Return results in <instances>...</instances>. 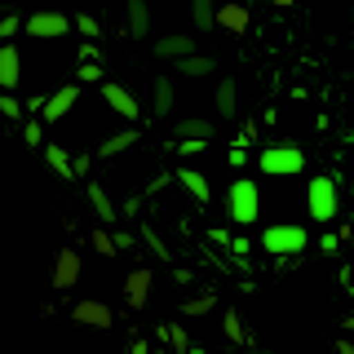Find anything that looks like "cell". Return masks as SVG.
Returning a JSON list of instances; mask_svg holds the SVG:
<instances>
[{
	"label": "cell",
	"mask_w": 354,
	"mask_h": 354,
	"mask_svg": "<svg viewBox=\"0 0 354 354\" xmlns=\"http://www.w3.org/2000/svg\"><path fill=\"white\" fill-rule=\"evenodd\" d=\"M160 337H164V341H169V346H173L177 354H186V350H195V346H191V337H186V332H182V328H177V324H164V328H160Z\"/></svg>",
	"instance_id": "obj_29"
},
{
	"label": "cell",
	"mask_w": 354,
	"mask_h": 354,
	"mask_svg": "<svg viewBox=\"0 0 354 354\" xmlns=\"http://www.w3.org/2000/svg\"><path fill=\"white\" fill-rule=\"evenodd\" d=\"M274 5H279V9H292V5H297V0H274Z\"/></svg>",
	"instance_id": "obj_42"
},
{
	"label": "cell",
	"mask_w": 354,
	"mask_h": 354,
	"mask_svg": "<svg viewBox=\"0 0 354 354\" xmlns=\"http://www.w3.org/2000/svg\"><path fill=\"white\" fill-rule=\"evenodd\" d=\"M213 133H217V124L204 120V115H186V120L173 124V138H208V142H213Z\"/></svg>",
	"instance_id": "obj_19"
},
{
	"label": "cell",
	"mask_w": 354,
	"mask_h": 354,
	"mask_svg": "<svg viewBox=\"0 0 354 354\" xmlns=\"http://www.w3.org/2000/svg\"><path fill=\"white\" fill-rule=\"evenodd\" d=\"M226 217L235 221V226H257L261 217V191L252 177H235V182L226 186Z\"/></svg>",
	"instance_id": "obj_2"
},
{
	"label": "cell",
	"mask_w": 354,
	"mask_h": 354,
	"mask_svg": "<svg viewBox=\"0 0 354 354\" xmlns=\"http://www.w3.org/2000/svg\"><path fill=\"white\" fill-rule=\"evenodd\" d=\"M71 169H75V177H88V169H93V155H88V151H71Z\"/></svg>",
	"instance_id": "obj_33"
},
{
	"label": "cell",
	"mask_w": 354,
	"mask_h": 354,
	"mask_svg": "<svg viewBox=\"0 0 354 354\" xmlns=\"http://www.w3.org/2000/svg\"><path fill=\"white\" fill-rule=\"evenodd\" d=\"M138 235H142V239H147V248H151V252H155V257H160V261H169V248H164V239H160V235H155V230H151V226H142V230H138Z\"/></svg>",
	"instance_id": "obj_31"
},
{
	"label": "cell",
	"mask_w": 354,
	"mask_h": 354,
	"mask_svg": "<svg viewBox=\"0 0 354 354\" xmlns=\"http://www.w3.org/2000/svg\"><path fill=\"white\" fill-rule=\"evenodd\" d=\"M84 195H88V208H93V217L102 221V226H115V217H124V213H115V199H111V191L102 182H88Z\"/></svg>",
	"instance_id": "obj_12"
},
{
	"label": "cell",
	"mask_w": 354,
	"mask_h": 354,
	"mask_svg": "<svg viewBox=\"0 0 354 354\" xmlns=\"http://www.w3.org/2000/svg\"><path fill=\"white\" fill-rule=\"evenodd\" d=\"M350 226H354V213H350Z\"/></svg>",
	"instance_id": "obj_43"
},
{
	"label": "cell",
	"mask_w": 354,
	"mask_h": 354,
	"mask_svg": "<svg viewBox=\"0 0 354 354\" xmlns=\"http://www.w3.org/2000/svg\"><path fill=\"white\" fill-rule=\"evenodd\" d=\"M213 310H217V297L199 292V297H186L182 301V319H199V315H213Z\"/></svg>",
	"instance_id": "obj_25"
},
{
	"label": "cell",
	"mask_w": 354,
	"mask_h": 354,
	"mask_svg": "<svg viewBox=\"0 0 354 354\" xmlns=\"http://www.w3.org/2000/svg\"><path fill=\"white\" fill-rule=\"evenodd\" d=\"M151 270L147 266H138V270H129V279H124V306L129 310H147L151 306Z\"/></svg>",
	"instance_id": "obj_11"
},
{
	"label": "cell",
	"mask_w": 354,
	"mask_h": 354,
	"mask_svg": "<svg viewBox=\"0 0 354 354\" xmlns=\"http://www.w3.org/2000/svg\"><path fill=\"white\" fill-rule=\"evenodd\" d=\"M346 288H350V292H354V266H350V270H346Z\"/></svg>",
	"instance_id": "obj_41"
},
{
	"label": "cell",
	"mask_w": 354,
	"mask_h": 354,
	"mask_svg": "<svg viewBox=\"0 0 354 354\" xmlns=\"http://www.w3.org/2000/svg\"><path fill=\"white\" fill-rule=\"evenodd\" d=\"M177 177V186H182L186 195L195 199V204H208L213 199V186H208V173H199V169H182V173H173Z\"/></svg>",
	"instance_id": "obj_15"
},
{
	"label": "cell",
	"mask_w": 354,
	"mask_h": 354,
	"mask_svg": "<svg viewBox=\"0 0 354 354\" xmlns=\"http://www.w3.org/2000/svg\"><path fill=\"white\" fill-rule=\"evenodd\" d=\"M0 115H5L9 124H22V115H27V102H18L14 88H0Z\"/></svg>",
	"instance_id": "obj_27"
},
{
	"label": "cell",
	"mask_w": 354,
	"mask_h": 354,
	"mask_svg": "<svg viewBox=\"0 0 354 354\" xmlns=\"http://www.w3.org/2000/svg\"><path fill=\"white\" fill-rule=\"evenodd\" d=\"M44 164L53 169V177H62V182H75V169H71V151H66V147H44Z\"/></svg>",
	"instance_id": "obj_22"
},
{
	"label": "cell",
	"mask_w": 354,
	"mask_h": 354,
	"mask_svg": "<svg viewBox=\"0 0 354 354\" xmlns=\"http://www.w3.org/2000/svg\"><path fill=\"white\" fill-rule=\"evenodd\" d=\"M44 5H49V0H44Z\"/></svg>",
	"instance_id": "obj_44"
},
{
	"label": "cell",
	"mask_w": 354,
	"mask_h": 354,
	"mask_svg": "<svg viewBox=\"0 0 354 354\" xmlns=\"http://www.w3.org/2000/svg\"><path fill=\"white\" fill-rule=\"evenodd\" d=\"M173 102H177V88L169 75H155L151 80V115H173Z\"/></svg>",
	"instance_id": "obj_17"
},
{
	"label": "cell",
	"mask_w": 354,
	"mask_h": 354,
	"mask_svg": "<svg viewBox=\"0 0 354 354\" xmlns=\"http://www.w3.org/2000/svg\"><path fill=\"white\" fill-rule=\"evenodd\" d=\"M306 213L319 221V226H328V221L341 217V186L337 177H310L306 182Z\"/></svg>",
	"instance_id": "obj_1"
},
{
	"label": "cell",
	"mask_w": 354,
	"mask_h": 354,
	"mask_svg": "<svg viewBox=\"0 0 354 354\" xmlns=\"http://www.w3.org/2000/svg\"><path fill=\"white\" fill-rule=\"evenodd\" d=\"M88 243H93V252H97V257H115V252H120V248H115V235H111L106 226H97L93 235H88Z\"/></svg>",
	"instance_id": "obj_28"
},
{
	"label": "cell",
	"mask_w": 354,
	"mask_h": 354,
	"mask_svg": "<svg viewBox=\"0 0 354 354\" xmlns=\"http://www.w3.org/2000/svg\"><path fill=\"white\" fill-rule=\"evenodd\" d=\"M213 102H217V115L221 120H235L239 115V84L230 80V75L217 84V97H213Z\"/></svg>",
	"instance_id": "obj_18"
},
{
	"label": "cell",
	"mask_w": 354,
	"mask_h": 354,
	"mask_svg": "<svg viewBox=\"0 0 354 354\" xmlns=\"http://www.w3.org/2000/svg\"><path fill=\"white\" fill-rule=\"evenodd\" d=\"M133 142H138V129H124V133H115V138H106L102 147H97V160H115V155H124Z\"/></svg>",
	"instance_id": "obj_23"
},
{
	"label": "cell",
	"mask_w": 354,
	"mask_h": 354,
	"mask_svg": "<svg viewBox=\"0 0 354 354\" xmlns=\"http://www.w3.org/2000/svg\"><path fill=\"white\" fill-rule=\"evenodd\" d=\"M248 248H252L248 239H230V252H235V257H248Z\"/></svg>",
	"instance_id": "obj_38"
},
{
	"label": "cell",
	"mask_w": 354,
	"mask_h": 354,
	"mask_svg": "<svg viewBox=\"0 0 354 354\" xmlns=\"http://www.w3.org/2000/svg\"><path fill=\"white\" fill-rule=\"evenodd\" d=\"M257 169L266 177H297L306 173V151L297 142H270V147L257 151Z\"/></svg>",
	"instance_id": "obj_3"
},
{
	"label": "cell",
	"mask_w": 354,
	"mask_h": 354,
	"mask_svg": "<svg viewBox=\"0 0 354 354\" xmlns=\"http://www.w3.org/2000/svg\"><path fill=\"white\" fill-rule=\"evenodd\" d=\"M80 102V84H62V88H53L49 97H44V106H40V120L44 124H58V120L71 115V106Z\"/></svg>",
	"instance_id": "obj_8"
},
{
	"label": "cell",
	"mask_w": 354,
	"mask_h": 354,
	"mask_svg": "<svg viewBox=\"0 0 354 354\" xmlns=\"http://www.w3.org/2000/svg\"><path fill=\"white\" fill-rule=\"evenodd\" d=\"M337 354H354V341L350 337H337Z\"/></svg>",
	"instance_id": "obj_39"
},
{
	"label": "cell",
	"mask_w": 354,
	"mask_h": 354,
	"mask_svg": "<svg viewBox=\"0 0 354 354\" xmlns=\"http://www.w3.org/2000/svg\"><path fill=\"white\" fill-rule=\"evenodd\" d=\"M217 27L226 31V36H243V31L252 27V9L243 5V0H226V5H217Z\"/></svg>",
	"instance_id": "obj_9"
},
{
	"label": "cell",
	"mask_w": 354,
	"mask_h": 354,
	"mask_svg": "<svg viewBox=\"0 0 354 354\" xmlns=\"http://www.w3.org/2000/svg\"><path fill=\"white\" fill-rule=\"evenodd\" d=\"M191 22H195V31H213L217 27V0H191Z\"/></svg>",
	"instance_id": "obj_24"
},
{
	"label": "cell",
	"mask_w": 354,
	"mask_h": 354,
	"mask_svg": "<svg viewBox=\"0 0 354 354\" xmlns=\"http://www.w3.org/2000/svg\"><path fill=\"white\" fill-rule=\"evenodd\" d=\"M22 84V53L14 40H0V88H18Z\"/></svg>",
	"instance_id": "obj_13"
},
{
	"label": "cell",
	"mask_w": 354,
	"mask_h": 354,
	"mask_svg": "<svg viewBox=\"0 0 354 354\" xmlns=\"http://www.w3.org/2000/svg\"><path fill=\"white\" fill-rule=\"evenodd\" d=\"M71 22H75V31H80L84 40H97V36H102V22H97L93 14H75Z\"/></svg>",
	"instance_id": "obj_30"
},
{
	"label": "cell",
	"mask_w": 354,
	"mask_h": 354,
	"mask_svg": "<svg viewBox=\"0 0 354 354\" xmlns=\"http://www.w3.org/2000/svg\"><path fill=\"white\" fill-rule=\"evenodd\" d=\"M102 102L115 111L120 120H129V124H138V120H142V102H138V93H133L129 84H120V80H102Z\"/></svg>",
	"instance_id": "obj_6"
},
{
	"label": "cell",
	"mask_w": 354,
	"mask_h": 354,
	"mask_svg": "<svg viewBox=\"0 0 354 354\" xmlns=\"http://www.w3.org/2000/svg\"><path fill=\"white\" fill-rule=\"evenodd\" d=\"M71 27H75V22L66 18V14H58V9H36V14L22 18V31L36 36V40H62Z\"/></svg>",
	"instance_id": "obj_5"
},
{
	"label": "cell",
	"mask_w": 354,
	"mask_h": 354,
	"mask_svg": "<svg viewBox=\"0 0 354 354\" xmlns=\"http://www.w3.org/2000/svg\"><path fill=\"white\" fill-rule=\"evenodd\" d=\"M221 332H226L230 346H252V332L243 328V315H239V310H226V315H221Z\"/></svg>",
	"instance_id": "obj_21"
},
{
	"label": "cell",
	"mask_w": 354,
	"mask_h": 354,
	"mask_svg": "<svg viewBox=\"0 0 354 354\" xmlns=\"http://www.w3.org/2000/svg\"><path fill=\"white\" fill-rule=\"evenodd\" d=\"M319 252H324V257H337V252H341V235L324 230V235H319Z\"/></svg>",
	"instance_id": "obj_34"
},
{
	"label": "cell",
	"mask_w": 354,
	"mask_h": 354,
	"mask_svg": "<svg viewBox=\"0 0 354 354\" xmlns=\"http://www.w3.org/2000/svg\"><path fill=\"white\" fill-rule=\"evenodd\" d=\"M173 66H177L182 75H208V71H217V58H213V53H199V49H195V53H182Z\"/></svg>",
	"instance_id": "obj_20"
},
{
	"label": "cell",
	"mask_w": 354,
	"mask_h": 354,
	"mask_svg": "<svg viewBox=\"0 0 354 354\" xmlns=\"http://www.w3.org/2000/svg\"><path fill=\"white\" fill-rule=\"evenodd\" d=\"M341 328H346V332H354V315H346V319H341Z\"/></svg>",
	"instance_id": "obj_40"
},
{
	"label": "cell",
	"mask_w": 354,
	"mask_h": 354,
	"mask_svg": "<svg viewBox=\"0 0 354 354\" xmlns=\"http://www.w3.org/2000/svg\"><path fill=\"white\" fill-rule=\"evenodd\" d=\"M261 248L270 252V257H301V252L310 248V235H306V226H297V221H274V226H266L261 230Z\"/></svg>",
	"instance_id": "obj_4"
},
{
	"label": "cell",
	"mask_w": 354,
	"mask_h": 354,
	"mask_svg": "<svg viewBox=\"0 0 354 354\" xmlns=\"http://www.w3.org/2000/svg\"><path fill=\"white\" fill-rule=\"evenodd\" d=\"M22 147H31V151L44 147V120L40 115H22Z\"/></svg>",
	"instance_id": "obj_26"
},
{
	"label": "cell",
	"mask_w": 354,
	"mask_h": 354,
	"mask_svg": "<svg viewBox=\"0 0 354 354\" xmlns=\"http://www.w3.org/2000/svg\"><path fill=\"white\" fill-rule=\"evenodd\" d=\"M133 243H138V235H133V230H115V248H120V252H129Z\"/></svg>",
	"instance_id": "obj_37"
},
{
	"label": "cell",
	"mask_w": 354,
	"mask_h": 354,
	"mask_svg": "<svg viewBox=\"0 0 354 354\" xmlns=\"http://www.w3.org/2000/svg\"><path fill=\"white\" fill-rule=\"evenodd\" d=\"M124 27L133 40L151 36V0H124Z\"/></svg>",
	"instance_id": "obj_14"
},
{
	"label": "cell",
	"mask_w": 354,
	"mask_h": 354,
	"mask_svg": "<svg viewBox=\"0 0 354 354\" xmlns=\"http://www.w3.org/2000/svg\"><path fill=\"white\" fill-rule=\"evenodd\" d=\"M151 53L160 62H177L182 53H195V36H160V40L151 44Z\"/></svg>",
	"instance_id": "obj_16"
},
{
	"label": "cell",
	"mask_w": 354,
	"mask_h": 354,
	"mask_svg": "<svg viewBox=\"0 0 354 354\" xmlns=\"http://www.w3.org/2000/svg\"><path fill=\"white\" fill-rule=\"evenodd\" d=\"M58 292H66V288L80 283V252L75 248H58V257H53V279H49Z\"/></svg>",
	"instance_id": "obj_10"
},
{
	"label": "cell",
	"mask_w": 354,
	"mask_h": 354,
	"mask_svg": "<svg viewBox=\"0 0 354 354\" xmlns=\"http://www.w3.org/2000/svg\"><path fill=\"white\" fill-rule=\"evenodd\" d=\"M173 147H177V151H182V155H199V151H204V147H208V138H177V142H173Z\"/></svg>",
	"instance_id": "obj_35"
},
{
	"label": "cell",
	"mask_w": 354,
	"mask_h": 354,
	"mask_svg": "<svg viewBox=\"0 0 354 354\" xmlns=\"http://www.w3.org/2000/svg\"><path fill=\"white\" fill-rule=\"evenodd\" d=\"M226 164H230V169H243V164H248V147H239V142H235L230 155H226Z\"/></svg>",
	"instance_id": "obj_36"
},
{
	"label": "cell",
	"mask_w": 354,
	"mask_h": 354,
	"mask_svg": "<svg viewBox=\"0 0 354 354\" xmlns=\"http://www.w3.org/2000/svg\"><path fill=\"white\" fill-rule=\"evenodd\" d=\"M18 31H22V18L18 14H5V18H0V40H14Z\"/></svg>",
	"instance_id": "obj_32"
},
{
	"label": "cell",
	"mask_w": 354,
	"mask_h": 354,
	"mask_svg": "<svg viewBox=\"0 0 354 354\" xmlns=\"http://www.w3.org/2000/svg\"><path fill=\"white\" fill-rule=\"evenodd\" d=\"M71 319L80 328H115V310L106 301H97V297H84V301L71 306Z\"/></svg>",
	"instance_id": "obj_7"
}]
</instances>
